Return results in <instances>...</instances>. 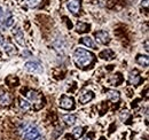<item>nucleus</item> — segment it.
I'll return each instance as SVG.
<instances>
[{"label": "nucleus", "instance_id": "1", "mask_svg": "<svg viewBox=\"0 0 149 140\" xmlns=\"http://www.w3.org/2000/svg\"><path fill=\"white\" fill-rule=\"evenodd\" d=\"M94 54L84 50V48H77L74 53V63L80 68H86L91 66L94 61Z\"/></svg>", "mask_w": 149, "mask_h": 140}, {"label": "nucleus", "instance_id": "2", "mask_svg": "<svg viewBox=\"0 0 149 140\" xmlns=\"http://www.w3.org/2000/svg\"><path fill=\"white\" fill-rule=\"evenodd\" d=\"M19 133L23 140H33L40 136L37 127L30 123H22V125L19 126Z\"/></svg>", "mask_w": 149, "mask_h": 140}, {"label": "nucleus", "instance_id": "3", "mask_svg": "<svg viewBox=\"0 0 149 140\" xmlns=\"http://www.w3.org/2000/svg\"><path fill=\"white\" fill-rule=\"evenodd\" d=\"M28 99L30 100V106L35 109V110H39L40 108H42V97L40 93H38L36 91H29L28 92Z\"/></svg>", "mask_w": 149, "mask_h": 140}, {"label": "nucleus", "instance_id": "4", "mask_svg": "<svg viewBox=\"0 0 149 140\" xmlns=\"http://www.w3.org/2000/svg\"><path fill=\"white\" fill-rule=\"evenodd\" d=\"M24 68L31 74H39L42 71V67L38 61H29L24 64Z\"/></svg>", "mask_w": 149, "mask_h": 140}, {"label": "nucleus", "instance_id": "5", "mask_svg": "<svg viewBox=\"0 0 149 140\" xmlns=\"http://www.w3.org/2000/svg\"><path fill=\"white\" fill-rule=\"evenodd\" d=\"M58 105H60V107H61L62 109L70 110V109H72L74 107V101L72 98H70V97H68V95H63V97H61Z\"/></svg>", "mask_w": 149, "mask_h": 140}, {"label": "nucleus", "instance_id": "6", "mask_svg": "<svg viewBox=\"0 0 149 140\" xmlns=\"http://www.w3.org/2000/svg\"><path fill=\"white\" fill-rule=\"evenodd\" d=\"M141 79L142 78H141V76H140L138 70H131L130 74H129V83H130L131 85H134V86L139 85L141 83Z\"/></svg>", "mask_w": 149, "mask_h": 140}, {"label": "nucleus", "instance_id": "7", "mask_svg": "<svg viewBox=\"0 0 149 140\" xmlns=\"http://www.w3.org/2000/svg\"><path fill=\"white\" fill-rule=\"evenodd\" d=\"M95 39H96V41L99 43V44H101V45H106V44H108L109 43V40H110V37H109V34L107 32V31H97V32H95Z\"/></svg>", "mask_w": 149, "mask_h": 140}, {"label": "nucleus", "instance_id": "8", "mask_svg": "<svg viewBox=\"0 0 149 140\" xmlns=\"http://www.w3.org/2000/svg\"><path fill=\"white\" fill-rule=\"evenodd\" d=\"M93 98H94L93 92H92V91H88V90H85V91H83V93L79 95V102L83 104V105H85V104L90 102L91 100H93Z\"/></svg>", "mask_w": 149, "mask_h": 140}, {"label": "nucleus", "instance_id": "9", "mask_svg": "<svg viewBox=\"0 0 149 140\" xmlns=\"http://www.w3.org/2000/svg\"><path fill=\"white\" fill-rule=\"evenodd\" d=\"M68 9L72 13V14H78L80 10V0H69L68 1Z\"/></svg>", "mask_w": 149, "mask_h": 140}, {"label": "nucleus", "instance_id": "10", "mask_svg": "<svg viewBox=\"0 0 149 140\" xmlns=\"http://www.w3.org/2000/svg\"><path fill=\"white\" fill-rule=\"evenodd\" d=\"M106 94H107V98L111 102H113V104L118 102L119 99H120V93L118 91H116V90H107L106 91Z\"/></svg>", "mask_w": 149, "mask_h": 140}, {"label": "nucleus", "instance_id": "11", "mask_svg": "<svg viewBox=\"0 0 149 140\" xmlns=\"http://www.w3.org/2000/svg\"><path fill=\"white\" fill-rule=\"evenodd\" d=\"M1 46H2L3 51L6 52V54H8L9 56H12V55H15V54L17 53V50H16V47H15L13 44L8 43V41H5V43H3Z\"/></svg>", "mask_w": 149, "mask_h": 140}, {"label": "nucleus", "instance_id": "12", "mask_svg": "<svg viewBox=\"0 0 149 140\" xmlns=\"http://www.w3.org/2000/svg\"><path fill=\"white\" fill-rule=\"evenodd\" d=\"M13 35H14V37H15V40L19 43L21 46H24V45H25L23 31H22L19 28H16V29H14V30H13Z\"/></svg>", "mask_w": 149, "mask_h": 140}, {"label": "nucleus", "instance_id": "13", "mask_svg": "<svg viewBox=\"0 0 149 140\" xmlns=\"http://www.w3.org/2000/svg\"><path fill=\"white\" fill-rule=\"evenodd\" d=\"M80 43H81V44H84L85 46H87V47L92 48V50H97L96 44L94 43V40L91 38V37H83V38L80 39Z\"/></svg>", "mask_w": 149, "mask_h": 140}, {"label": "nucleus", "instance_id": "14", "mask_svg": "<svg viewBox=\"0 0 149 140\" xmlns=\"http://www.w3.org/2000/svg\"><path fill=\"white\" fill-rule=\"evenodd\" d=\"M122 82H123V77H122L120 74H115V75H112V76L109 77V83L111 85L118 86L119 84H122Z\"/></svg>", "mask_w": 149, "mask_h": 140}, {"label": "nucleus", "instance_id": "15", "mask_svg": "<svg viewBox=\"0 0 149 140\" xmlns=\"http://www.w3.org/2000/svg\"><path fill=\"white\" fill-rule=\"evenodd\" d=\"M10 95L8 93H1L0 94V107H6L10 104Z\"/></svg>", "mask_w": 149, "mask_h": 140}, {"label": "nucleus", "instance_id": "16", "mask_svg": "<svg viewBox=\"0 0 149 140\" xmlns=\"http://www.w3.org/2000/svg\"><path fill=\"white\" fill-rule=\"evenodd\" d=\"M88 29H90V25L87 23H84V22H78L76 25V31L79 34H84V32L88 31Z\"/></svg>", "mask_w": 149, "mask_h": 140}, {"label": "nucleus", "instance_id": "17", "mask_svg": "<svg viewBox=\"0 0 149 140\" xmlns=\"http://www.w3.org/2000/svg\"><path fill=\"white\" fill-rule=\"evenodd\" d=\"M100 57L110 61V60H112L115 57V54H113V52H112L111 50L108 48V50H104V51H102V52L100 53Z\"/></svg>", "mask_w": 149, "mask_h": 140}, {"label": "nucleus", "instance_id": "18", "mask_svg": "<svg viewBox=\"0 0 149 140\" xmlns=\"http://www.w3.org/2000/svg\"><path fill=\"white\" fill-rule=\"evenodd\" d=\"M136 62L142 66V67H148L149 64V59L147 55H138L136 56Z\"/></svg>", "mask_w": 149, "mask_h": 140}, {"label": "nucleus", "instance_id": "19", "mask_svg": "<svg viewBox=\"0 0 149 140\" xmlns=\"http://www.w3.org/2000/svg\"><path fill=\"white\" fill-rule=\"evenodd\" d=\"M19 108H21L23 111H28V110L31 108V106H30V102H29L28 100L21 98V99H19Z\"/></svg>", "mask_w": 149, "mask_h": 140}, {"label": "nucleus", "instance_id": "20", "mask_svg": "<svg viewBox=\"0 0 149 140\" xmlns=\"http://www.w3.org/2000/svg\"><path fill=\"white\" fill-rule=\"evenodd\" d=\"M40 1L41 0H24V5L29 8H33V7H37L40 4Z\"/></svg>", "mask_w": 149, "mask_h": 140}, {"label": "nucleus", "instance_id": "21", "mask_svg": "<svg viewBox=\"0 0 149 140\" xmlns=\"http://www.w3.org/2000/svg\"><path fill=\"white\" fill-rule=\"evenodd\" d=\"M63 121L67 123L68 125H72L76 122V116L74 115H64L63 116Z\"/></svg>", "mask_w": 149, "mask_h": 140}, {"label": "nucleus", "instance_id": "22", "mask_svg": "<svg viewBox=\"0 0 149 140\" xmlns=\"http://www.w3.org/2000/svg\"><path fill=\"white\" fill-rule=\"evenodd\" d=\"M72 134H74V137L76 139H79V138L81 137V134H83V127H81V126L74 127V131H72Z\"/></svg>", "mask_w": 149, "mask_h": 140}, {"label": "nucleus", "instance_id": "23", "mask_svg": "<svg viewBox=\"0 0 149 140\" xmlns=\"http://www.w3.org/2000/svg\"><path fill=\"white\" fill-rule=\"evenodd\" d=\"M13 23H14V18H7V20L3 22V25H5L6 28H8V27H12V25H13Z\"/></svg>", "mask_w": 149, "mask_h": 140}, {"label": "nucleus", "instance_id": "24", "mask_svg": "<svg viewBox=\"0 0 149 140\" xmlns=\"http://www.w3.org/2000/svg\"><path fill=\"white\" fill-rule=\"evenodd\" d=\"M141 6L148 7V0H142V1H141Z\"/></svg>", "mask_w": 149, "mask_h": 140}, {"label": "nucleus", "instance_id": "25", "mask_svg": "<svg viewBox=\"0 0 149 140\" xmlns=\"http://www.w3.org/2000/svg\"><path fill=\"white\" fill-rule=\"evenodd\" d=\"M92 138H93V134H90V136L87 134V136H85V137H84V139L83 140H92Z\"/></svg>", "mask_w": 149, "mask_h": 140}, {"label": "nucleus", "instance_id": "26", "mask_svg": "<svg viewBox=\"0 0 149 140\" xmlns=\"http://www.w3.org/2000/svg\"><path fill=\"white\" fill-rule=\"evenodd\" d=\"M33 140H45V139H44V138H42L41 136H39V137H37V138H35Z\"/></svg>", "mask_w": 149, "mask_h": 140}, {"label": "nucleus", "instance_id": "27", "mask_svg": "<svg viewBox=\"0 0 149 140\" xmlns=\"http://www.w3.org/2000/svg\"><path fill=\"white\" fill-rule=\"evenodd\" d=\"M148 41H146V51H148Z\"/></svg>", "mask_w": 149, "mask_h": 140}, {"label": "nucleus", "instance_id": "28", "mask_svg": "<svg viewBox=\"0 0 149 140\" xmlns=\"http://www.w3.org/2000/svg\"><path fill=\"white\" fill-rule=\"evenodd\" d=\"M100 140H106V139H104V138H103V137H102V138H100Z\"/></svg>", "mask_w": 149, "mask_h": 140}]
</instances>
